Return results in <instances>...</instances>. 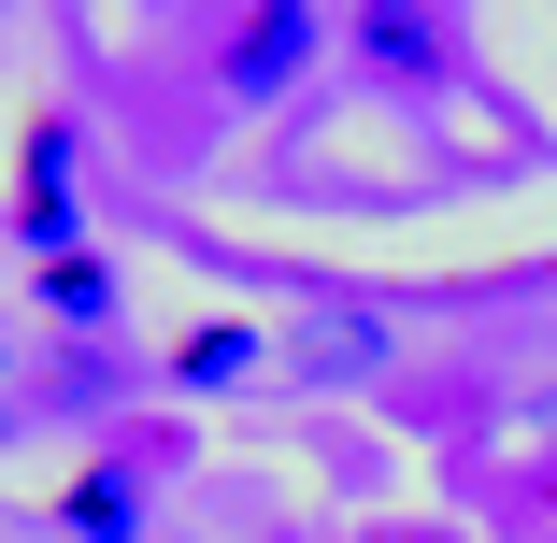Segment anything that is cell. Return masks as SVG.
Segmentation results:
<instances>
[{
  "label": "cell",
  "mask_w": 557,
  "mask_h": 543,
  "mask_svg": "<svg viewBox=\"0 0 557 543\" xmlns=\"http://www.w3.org/2000/svg\"><path fill=\"white\" fill-rule=\"evenodd\" d=\"M358 58H372V86L429 100L443 72H458V29H443V0H358Z\"/></svg>",
  "instance_id": "6da1fadb"
},
{
  "label": "cell",
  "mask_w": 557,
  "mask_h": 543,
  "mask_svg": "<svg viewBox=\"0 0 557 543\" xmlns=\"http://www.w3.org/2000/svg\"><path fill=\"white\" fill-rule=\"evenodd\" d=\"M314 15L329 0H244V29H230V100H286L314 72Z\"/></svg>",
  "instance_id": "7a4b0ae2"
},
{
  "label": "cell",
  "mask_w": 557,
  "mask_h": 543,
  "mask_svg": "<svg viewBox=\"0 0 557 543\" xmlns=\"http://www.w3.org/2000/svg\"><path fill=\"white\" fill-rule=\"evenodd\" d=\"M58 515H72L86 543H144V472H129V458H115V472H86V486H72Z\"/></svg>",
  "instance_id": "3957f363"
},
{
  "label": "cell",
  "mask_w": 557,
  "mask_h": 543,
  "mask_svg": "<svg viewBox=\"0 0 557 543\" xmlns=\"http://www.w3.org/2000/svg\"><path fill=\"white\" fill-rule=\"evenodd\" d=\"M258 358H272V344H258V330H230V314H214V330H186V344H172V386H244Z\"/></svg>",
  "instance_id": "277c9868"
},
{
  "label": "cell",
  "mask_w": 557,
  "mask_h": 543,
  "mask_svg": "<svg viewBox=\"0 0 557 543\" xmlns=\"http://www.w3.org/2000/svg\"><path fill=\"white\" fill-rule=\"evenodd\" d=\"M29 272H44V300L72 314V330H100V314H115V272H100L86 244H72V258H29Z\"/></svg>",
  "instance_id": "5b68a950"
},
{
  "label": "cell",
  "mask_w": 557,
  "mask_h": 543,
  "mask_svg": "<svg viewBox=\"0 0 557 543\" xmlns=\"http://www.w3.org/2000/svg\"><path fill=\"white\" fill-rule=\"evenodd\" d=\"M543 472H557V400H543Z\"/></svg>",
  "instance_id": "8992f818"
},
{
  "label": "cell",
  "mask_w": 557,
  "mask_h": 543,
  "mask_svg": "<svg viewBox=\"0 0 557 543\" xmlns=\"http://www.w3.org/2000/svg\"><path fill=\"white\" fill-rule=\"evenodd\" d=\"M543 543H557V529H543Z\"/></svg>",
  "instance_id": "52a82bcc"
}]
</instances>
